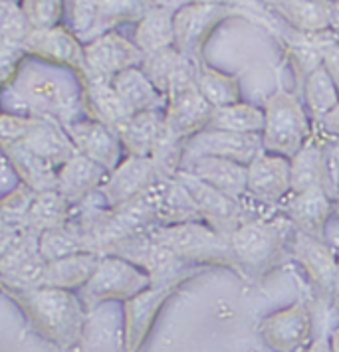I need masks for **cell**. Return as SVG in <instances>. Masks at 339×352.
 <instances>
[{"instance_id":"obj_1","label":"cell","mask_w":339,"mask_h":352,"mask_svg":"<svg viewBox=\"0 0 339 352\" xmlns=\"http://www.w3.org/2000/svg\"><path fill=\"white\" fill-rule=\"evenodd\" d=\"M10 297L22 309L34 331L50 344L62 351L80 349L88 324V309L78 293L40 285L10 293Z\"/></svg>"},{"instance_id":"obj_2","label":"cell","mask_w":339,"mask_h":352,"mask_svg":"<svg viewBox=\"0 0 339 352\" xmlns=\"http://www.w3.org/2000/svg\"><path fill=\"white\" fill-rule=\"evenodd\" d=\"M46 64V62H44ZM54 64L20 65L14 78L4 87L12 91L22 103L26 115H48L68 125L80 119L83 107V83L68 80L60 74H54Z\"/></svg>"},{"instance_id":"obj_3","label":"cell","mask_w":339,"mask_h":352,"mask_svg":"<svg viewBox=\"0 0 339 352\" xmlns=\"http://www.w3.org/2000/svg\"><path fill=\"white\" fill-rule=\"evenodd\" d=\"M149 236L169 250H173L178 257L198 267H228L236 272V257L230 245V238L216 232L205 220L183 222L173 226H151Z\"/></svg>"},{"instance_id":"obj_4","label":"cell","mask_w":339,"mask_h":352,"mask_svg":"<svg viewBox=\"0 0 339 352\" xmlns=\"http://www.w3.org/2000/svg\"><path fill=\"white\" fill-rule=\"evenodd\" d=\"M294 228L284 214L274 218H254L240 224L228 238L236 257V272L258 281L280 257L288 230Z\"/></svg>"},{"instance_id":"obj_5","label":"cell","mask_w":339,"mask_h":352,"mask_svg":"<svg viewBox=\"0 0 339 352\" xmlns=\"http://www.w3.org/2000/svg\"><path fill=\"white\" fill-rule=\"evenodd\" d=\"M48 261L40 254V236L28 228L0 230V281L6 295L40 287Z\"/></svg>"},{"instance_id":"obj_6","label":"cell","mask_w":339,"mask_h":352,"mask_svg":"<svg viewBox=\"0 0 339 352\" xmlns=\"http://www.w3.org/2000/svg\"><path fill=\"white\" fill-rule=\"evenodd\" d=\"M110 254L125 257L131 263L145 270L149 279H151V287L177 289L183 281H187L189 277H193L194 273L203 270L198 265L189 263L187 259L178 257L167 245L153 240L149 236V232L133 236L130 240L119 241L117 245H113L107 252V256Z\"/></svg>"},{"instance_id":"obj_7","label":"cell","mask_w":339,"mask_h":352,"mask_svg":"<svg viewBox=\"0 0 339 352\" xmlns=\"http://www.w3.org/2000/svg\"><path fill=\"white\" fill-rule=\"evenodd\" d=\"M264 151L291 159L309 141L314 129L302 101L288 91H276L264 107Z\"/></svg>"},{"instance_id":"obj_8","label":"cell","mask_w":339,"mask_h":352,"mask_svg":"<svg viewBox=\"0 0 339 352\" xmlns=\"http://www.w3.org/2000/svg\"><path fill=\"white\" fill-rule=\"evenodd\" d=\"M147 287H151V279L145 270L125 257L110 254L101 256L96 272L83 287L78 289V295L90 313L103 303L127 301Z\"/></svg>"},{"instance_id":"obj_9","label":"cell","mask_w":339,"mask_h":352,"mask_svg":"<svg viewBox=\"0 0 339 352\" xmlns=\"http://www.w3.org/2000/svg\"><path fill=\"white\" fill-rule=\"evenodd\" d=\"M196 62L198 60H191L185 65L173 78L167 89L165 125L187 141L193 135L201 133L203 129H207L212 109H214L201 94L194 81Z\"/></svg>"},{"instance_id":"obj_10","label":"cell","mask_w":339,"mask_h":352,"mask_svg":"<svg viewBox=\"0 0 339 352\" xmlns=\"http://www.w3.org/2000/svg\"><path fill=\"white\" fill-rule=\"evenodd\" d=\"M147 190L121 206L107 210V214L88 234L90 252L99 254V256H107V252L119 241L145 234L151 226L157 224L153 200Z\"/></svg>"},{"instance_id":"obj_11","label":"cell","mask_w":339,"mask_h":352,"mask_svg":"<svg viewBox=\"0 0 339 352\" xmlns=\"http://www.w3.org/2000/svg\"><path fill=\"white\" fill-rule=\"evenodd\" d=\"M175 176L183 184V188L189 192L201 218L209 226H212L216 232L230 236L238 226L250 220L240 200L228 196L223 190L214 188L209 182H205L203 178L191 175L183 168Z\"/></svg>"},{"instance_id":"obj_12","label":"cell","mask_w":339,"mask_h":352,"mask_svg":"<svg viewBox=\"0 0 339 352\" xmlns=\"http://www.w3.org/2000/svg\"><path fill=\"white\" fill-rule=\"evenodd\" d=\"M238 6L209 4V2H189L175 12V48L198 60V54L209 40L212 30L228 16L238 14Z\"/></svg>"},{"instance_id":"obj_13","label":"cell","mask_w":339,"mask_h":352,"mask_svg":"<svg viewBox=\"0 0 339 352\" xmlns=\"http://www.w3.org/2000/svg\"><path fill=\"white\" fill-rule=\"evenodd\" d=\"M264 151L262 133H232L220 129H203L187 141L185 159L220 157L250 164Z\"/></svg>"},{"instance_id":"obj_14","label":"cell","mask_w":339,"mask_h":352,"mask_svg":"<svg viewBox=\"0 0 339 352\" xmlns=\"http://www.w3.org/2000/svg\"><path fill=\"white\" fill-rule=\"evenodd\" d=\"M85 65L83 74H94L99 78L113 80L119 72L143 64L145 54L133 40H127L115 30L103 32L83 44Z\"/></svg>"},{"instance_id":"obj_15","label":"cell","mask_w":339,"mask_h":352,"mask_svg":"<svg viewBox=\"0 0 339 352\" xmlns=\"http://www.w3.org/2000/svg\"><path fill=\"white\" fill-rule=\"evenodd\" d=\"M314 319L311 305L306 299L268 315L260 324V335L274 351H298L311 344Z\"/></svg>"},{"instance_id":"obj_16","label":"cell","mask_w":339,"mask_h":352,"mask_svg":"<svg viewBox=\"0 0 339 352\" xmlns=\"http://www.w3.org/2000/svg\"><path fill=\"white\" fill-rule=\"evenodd\" d=\"M24 50L36 60L70 67L80 76H83V72L88 69L81 40L62 24L52 28H40V30L34 28L24 42Z\"/></svg>"},{"instance_id":"obj_17","label":"cell","mask_w":339,"mask_h":352,"mask_svg":"<svg viewBox=\"0 0 339 352\" xmlns=\"http://www.w3.org/2000/svg\"><path fill=\"white\" fill-rule=\"evenodd\" d=\"M291 192V160L284 155L262 151L248 164V194L262 204L280 208Z\"/></svg>"},{"instance_id":"obj_18","label":"cell","mask_w":339,"mask_h":352,"mask_svg":"<svg viewBox=\"0 0 339 352\" xmlns=\"http://www.w3.org/2000/svg\"><path fill=\"white\" fill-rule=\"evenodd\" d=\"M157 180H161V178L157 175V168H155L151 157L125 155L123 160L107 175L99 190L107 200V204L115 208V206H121L133 198L141 196Z\"/></svg>"},{"instance_id":"obj_19","label":"cell","mask_w":339,"mask_h":352,"mask_svg":"<svg viewBox=\"0 0 339 352\" xmlns=\"http://www.w3.org/2000/svg\"><path fill=\"white\" fill-rule=\"evenodd\" d=\"M175 287H147L123 301V349L139 351L151 335L157 315Z\"/></svg>"},{"instance_id":"obj_20","label":"cell","mask_w":339,"mask_h":352,"mask_svg":"<svg viewBox=\"0 0 339 352\" xmlns=\"http://www.w3.org/2000/svg\"><path fill=\"white\" fill-rule=\"evenodd\" d=\"M291 254L311 281V285L316 287V293L331 297V289L338 275V252L333 250V245L323 238H316L296 230Z\"/></svg>"},{"instance_id":"obj_21","label":"cell","mask_w":339,"mask_h":352,"mask_svg":"<svg viewBox=\"0 0 339 352\" xmlns=\"http://www.w3.org/2000/svg\"><path fill=\"white\" fill-rule=\"evenodd\" d=\"M282 214L290 220L296 230L325 240V228L336 214V198L320 186L290 192L280 204Z\"/></svg>"},{"instance_id":"obj_22","label":"cell","mask_w":339,"mask_h":352,"mask_svg":"<svg viewBox=\"0 0 339 352\" xmlns=\"http://www.w3.org/2000/svg\"><path fill=\"white\" fill-rule=\"evenodd\" d=\"M78 153L105 166L110 173L123 160L125 151L119 135L92 117H81L64 125Z\"/></svg>"},{"instance_id":"obj_23","label":"cell","mask_w":339,"mask_h":352,"mask_svg":"<svg viewBox=\"0 0 339 352\" xmlns=\"http://www.w3.org/2000/svg\"><path fill=\"white\" fill-rule=\"evenodd\" d=\"M81 83L85 117H92L117 133V129L130 119L133 111L113 87V81L94 74H83Z\"/></svg>"},{"instance_id":"obj_24","label":"cell","mask_w":339,"mask_h":352,"mask_svg":"<svg viewBox=\"0 0 339 352\" xmlns=\"http://www.w3.org/2000/svg\"><path fill=\"white\" fill-rule=\"evenodd\" d=\"M291 192H300L306 188L320 186L338 198L339 188L329 170V162L325 155V143L314 135L294 157H291Z\"/></svg>"},{"instance_id":"obj_25","label":"cell","mask_w":339,"mask_h":352,"mask_svg":"<svg viewBox=\"0 0 339 352\" xmlns=\"http://www.w3.org/2000/svg\"><path fill=\"white\" fill-rule=\"evenodd\" d=\"M183 170L203 178L214 188L243 202L248 194V164L220 157H196L183 160Z\"/></svg>"},{"instance_id":"obj_26","label":"cell","mask_w":339,"mask_h":352,"mask_svg":"<svg viewBox=\"0 0 339 352\" xmlns=\"http://www.w3.org/2000/svg\"><path fill=\"white\" fill-rule=\"evenodd\" d=\"M18 143L28 146L36 155L44 157L58 168L78 153L64 125L48 115H32V125L24 135V139Z\"/></svg>"},{"instance_id":"obj_27","label":"cell","mask_w":339,"mask_h":352,"mask_svg":"<svg viewBox=\"0 0 339 352\" xmlns=\"http://www.w3.org/2000/svg\"><path fill=\"white\" fill-rule=\"evenodd\" d=\"M147 192L153 200L155 220L159 226H173L203 220L189 192L177 180V176L157 180Z\"/></svg>"},{"instance_id":"obj_28","label":"cell","mask_w":339,"mask_h":352,"mask_svg":"<svg viewBox=\"0 0 339 352\" xmlns=\"http://www.w3.org/2000/svg\"><path fill=\"white\" fill-rule=\"evenodd\" d=\"M107 175L110 170L105 166L76 153L58 168V192L64 194L72 204H78L85 196L99 190Z\"/></svg>"},{"instance_id":"obj_29","label":"cell","mask_w":339,"mask_h":352,"mask_svg":"<svg viewBox=\"0 0 339 352\" xmlns=\"http://www.w3.org/2000/svg\"><path fill=\"white\" fill-rule=\"evenodd\" d=\"M112 81L117 94L123 97V101L130 105L133 113L167 109V96L147 78L139 65L119 72Z\"/></svg>"},{"instance_id":"obj_30","label":"cell","mask_w":339,"mask_h":352,"mask_svg":"<svg viewBox=\"0 0 339 352\" xmlns=\"http://www.w3.org/2000/svg\"><path fill=\"white\" fill-rule=\"evenodd\" d=\"M2 155L14 164L24 184L36 192L58 190V166L20 143L2 144Z\"/></svg>"},{"instance_id":"obj_31","label":"cell","mask_w":339,"mask_h":352,"mask_svg":"<svg viewBox=\"0 0 339 352\" xmlns=\"http://www.w3.org/2000/svg\"><path fill=\"white\" fill-rule=\"evenodd\" d=\"M165 127V111L133 113L130 119L117 129L125 155L149 157L159 135Z\"/></svg>"},{"instance_id":"obj_32","label":"cell","mask_w":339,"mask_h":352,"mask_svg":"<svg viewBox=\"0 0 339 352\" xmlns=\"http://www.w3.org/2000/svg\"><path fill=\"white\" fill-rule=\"evenodd\" d=\"M272 8L280 12L296 30L304 34H322L329 30L331 0H274Z\"/></svg>"},{"instance_id":"obj_33","label":"cell","mask_w":339,"mask_h":352,"mask_svg":"<svg viewBox=\"0 0 339 352\" xmlns=\"http://www.w3.org/2000/svg\"><path fill=\"white\" fill-rule=\"evenodd\" d=\"M99 259H101L99 254L80 252V254H72V256L48 261L42 285L72 289V291L83 287L88 283V279L96 272Z\"/></svg>"},{"instance_id":"obj_34","label":"cell","mask_w":339,"mask_h":352,"mask_svg":"<svg viewBox=\"0 0 339 352\" xmlns=\"http://www.w3.org/2000/svg\"><path fill=\"white\" fill-rule=\"evenodd\" d=\"M133 42L143 50V54H153L175 44V12L165 6H149L143 18L137 22L133 32Z\"/></svg>"},{"instance_id":"obj_35","label":"cell","mask_w":339,"mask_h":352,"mask_svg":"<svg viewBox=\"0 0 339 352\" xmlns=\"http://www.w3.org/2000/svg\"><path fill=\"white\" fill-rule=\"evenodd\" d=\"M72 214V202L58 190L36 192L32 208L28 214V230L42 236L46 230L68 224Z\"/></svg>"},{"instance_id":"obj_36","label":"cell","mask_w":339,"mask_h":352,"mask_svg":"<svg viewBox=\"0 0 339 352\" xmlns=\"http://www.w3.org/2000/svg\"><path fill=\"white\" fill-rule=\"evenodd\" d=\"M264 125H266L264 109L236 101L230 105L214 107L207 129H220L232 133H262Z\"/></svg>"},{"instance_id":"obj_37","label":"cell","mask_w":339,"mask_h":352,"mask_svg":"<svg viewBox=\"0 0 339 352\" xmlns=\"http://www.w3.org/2000/svg\"><path fill=\"white\" fill-rule=\"evenodd\" d=\"M304 97H306L307 113L314 123L323 119L339 103V87L325 65L314 69L304 81Z\"/></svg>"},{"instance_id":"obj_38","label":"cell","mask_w":339,"mask_h":352,"mask_svg":"<svg viewBox=\"0 0 339 352\" xmlns=\"http://www.w3.org/2000/svg\"><path fill=\"white\" fill-rule=\"evenodd\" d=\"M194 81L212 107H223L240 101V83L234 76H228L218 69H212L207 64L196 62Z\"/></svg>"},{"instance_id":"obj_39","label":"cell","mask_w":339,"mask_h":352,"mask_svg":"<svg viewBox=\"0 0 339 352\" xmlns=\"http://www.w3.org/2000/svg\"><path fill=\"white\" fill-rule=\"evenodd\" d=\"M80 252H90V238L83 230L72 222L46 230L40 236V254L46 261H54Z\"/></svg>"},{"instance_id":"obj_40","label":"cell","mask_w":339,"mask_h":352,"mask_svg":"<svg viewBox=\"0 0 339 352\" xmlns=\"http://www.w3.org/2000/svg\"><path fill=\"white\" fill-rule=\"evenodd\" d=\"M149 0H99L97 20L92 40L103 32H110L121 24L139 22L149 10Z\"/></svg>"},{"instance_id":"obj_41","label":"cell","mask_w":339,"mask_h":352,"mask_svg":"<svg viewBox=\"0 0 339 352\" xmlns=\"http://www.w3.org/2000/svg\"><path fill=\"white\" fill-rule=\"evenodd\" d=\"M193 58L181 54L175 46H169V48H163L159 52H153V54H147L143 64L139 65L149 80L153 81L163 94L167 96V89L171 85L173 78L177 76L178 72L189 64Z\"/></svg>"},{"instance_id":"obj_42","label":"cell","mask_w":339,"mask_h":352,"mask_svg":"<svg viewBox=\"0 0 339 352\" xmlns=\"http://www.w3.org/2000/svg\"><path fill=\"white\" fill-rule=\"evenodd\" d=\"M185 148H187V139L175 135L171 129L163 127L161 135L157 139V143L151 151V160L157 168L159 178H173L183 166L185 159Z\"/></svg>"},{"instance_id":"obj_43","label":"cell","mask_w":339,"mask_h":352,"mask_svg":"<svg viewBox=\"0 0 339 352\" xmlns=\"http://www.w3.org/2000/svg\"><path fill=\"white\" fill-rule=\"evenodd\" d=\"M36 190L28 184H20L12 192L4 194L0 202V230L28 228V214L32 208Z\"/></svg>"},{"instance_id":"obj_44","label":"cell","mask_w":339,"mask_h":352,"mask_svg":"<svg viewBox=\"0 0 339 352\" xmlns=\"http://www.w3.org/2000/svg\"><path fill=\"white\" fill-rule=\"evenodd\" d=\"M2 48H24L34 28L20 8V2L2 0Z\"/></svg>"},{"instance_id":"obj_45","label":"cell","mask_w":339,"mask_h":352,"mask_svg":"<svg viewBox=\"0 0 339 352\" xmlns=\"http://www.w3.org/2000/svg\"><path fill=\"white\" fill-rule=\"evenodd\" d=\"M99 0H64L65 26L80 38L81 42H90L97 20Z\"/></svg>"},{"instance_id":"obj_46","label":"cell","mask_w":339,"mask_h":352,"mask_svg":"<svg viewBox=\"0 0 339 352\" xmlns=\"http://www.w3.org/2000/svg\"><path fill=\"white\" fill-rule=\"evenodd\" d=\"M20 8L36 30L58 26L64 18V0H20Z\"/></svg>"},{"instance_id":"obj_47","label":"cell","mask_w":339,"mask_h":352,"mask_svg":"<svg viewBox=\"0 0 339 352\" xmlns=\"http://www.w3.org/2000/svg\"><path fill=\"white\" fill-rule=\"evenodd\" d=\"M316 129L318 131H314L311 135L318 137L322 143L327 144L331 143V141H338L339 143V103L323 119H320L316 123Z\"/></svg>"},{"instance_id":"obj_48","label":"cell","mask_w":339,"mask_h":352,"mask_svg":"<svg viewBox=\"0 0 339 352\" xmlns=\"http://www.w3.org/2000/svg\"><path fill=\"white\" fill-rule=\"evenodd\" d=\"M20 184H22V178L14 168V164L8 160V157H2V196L12 192Z\"/></svg>"},{"instance_id":"obj_49","label":"cell","mask_w":339,"mask_h":352,"mask_svg":"<svg viewBox=\"0 0 339 352\" xmlns=\"http://www.w3.org/2000/svg\"><path fill=\"white\" fill-rule=\"evenodd\" d=\"M323 65L327 67V72L331 74V78L336 80L339 87V42L331 44L323 54Z\"/></svg>"},{"instance_id":"obj_50","label":"cell","mask_w":339,"mask_h":352,"mask_svg":"<svg viewBox=\"0 0 339 352\" xmlns=\"http://www.w3.org/2000/svg\"><path fill=\"white\" fill-rule=\"evenodd\" d=\"M329 30L339 40V0L333 2V10H331V22H329Z\"/></svg>"},{"instance_id":"obj_51","label":"cell","mask_w":339,"mask_h":352,"mask_svg":"<svg viewBox=\"0 0 339 352\" xmlns=\"http://www.w3.org/2000/svg\"><path fill=\"white\" fill-rule=\"evenodd\" d=\"M338 252V275H336V283H333V289H331V303L336 307V311L339 313V245L333 248Z\"/></svg>"},{"instance_id":"obj_52","label":"cell","mask_w":339,"mask_h":352,"mask_svg":"<svg viewBox=\"0 0 339 352\" xmlns=\"http://www.w3.org/2000/svg\"><path fill=\"white\" fill-rule=\"evenodd\" d=\"M189 2H209V4H228V6H234V4H256L254 0H189Z\"/></svg>"},{"instance_id":"obj_53","label":"cell","mask_w":339,"mask_h":352,"mask_svg":"<svg viewBox=\"0 0 339 352\" xmlns=\"http://www.w3.org/2000/svg\"><path fill=\"white\" fill-rule=\"evenodd\" d=\"M329 349L339 352V327H336V329H333V333H331V338H329Z\"/></svg>"},{"instance_id":"obj_54","label":"cell","mask_w":339,"mask_h":352,"mask_svg":"<svg viewBox=\"0 0 339 352\" xmlns=\"http://www.w3.org/2000/svg\"><path fill=\"white\" fill-rule=\"evenodd\" d=\"M331 157L336 160H339V144H333V146H331Z\"/></svg>"},{"instance_id":"obj_55","label":"cell","mask_w":339,"mask_h":352,"mask_svg":"<svg viewBox=\"0 0 339 352\" xmlns=\"http://www.w3.org/2000/svg\"><path fill=\"white\" fill-rule=\"evenodd\" d=\"M336 216L339 218V194H338V198H336Z\"/></svg>"},{"instance_id":"obj_56","label":"cell","mask_w":339,"mask_h":352,"mask_svg":"<svg viewBox=\"0 0 339 352\" xmlns=\"http://www.w3.org/2000/svg\"><path fill=\"white\" fill-rule=\"evenodd\" d=\"M12 2H20V0H12Z\"/></svg>"}]
</instances>
